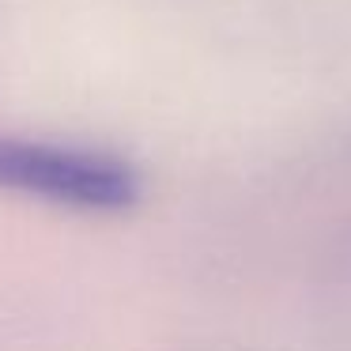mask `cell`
<instances>
[{"label":"cell","mask_w":351,"mask_h":351,"mask_svg":"<svg viewBox=\"0 0 351 351\" xmlns=\"http://www.w3.org/2000/svg\"><path fill=\"white\" fill-rule=\"evenodd\" d=\"M140 170L99 144L0 132V193L64 212L114 215L140 200Z\"/></svg>","instance_id":"obj_1"}]
</instances>
